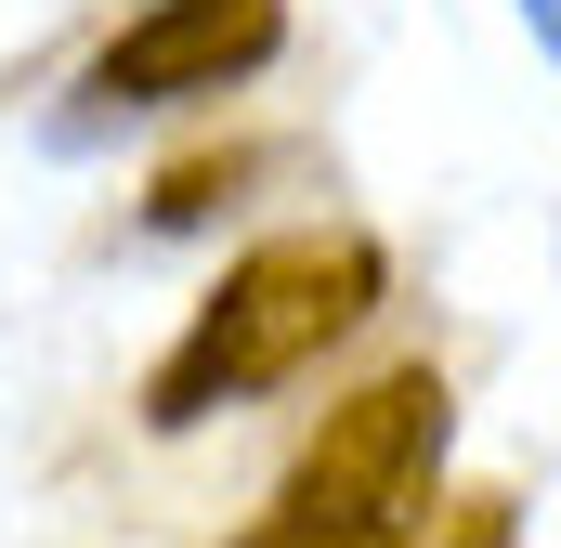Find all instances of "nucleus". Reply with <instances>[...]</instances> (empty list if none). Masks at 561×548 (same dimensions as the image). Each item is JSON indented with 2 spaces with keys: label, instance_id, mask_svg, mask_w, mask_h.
I'll return each instance as SVG.
<instances>
[{
  "label": "nucleus",
  "instance_id": "f257e3e1",
  "mask_svg": "<svg viewBox=\"0 0 561 548\" xmlns=\"http://www.w3.org/2000/svg\"><path fill=\"white\" fill-rule=\"evenodd\" d=\"M366 300H379V249L366 236H275V249H249V262L222 274V300L196 313V340L157 366V431H183V418L209 406H249V392H275L300 379L327 340H353L366 327Z\"/></svg>",
  "mask_w": 561,
  "mask_h": 548
},
{
  "label": "nucleus",
  "instance_id": "f03ea898",
  "mask_svg": "<svg viewBox=\"0 0 561 548\" xmlns=\"http://www.w3.org/2000/svg\"><path fill=\"white\" fill-rule=\"evenodd\" d=\"M431 470H444V379L431 366H392L353 406H327V431L300 444V470H287L262 536H405Z\"/></svg>",
  "mask_w": 561,
  "mask_h": 548
},
{
  "label": "nucleus",
  "instance_id": "7ed1b4c3",
  "mask_svg": "<svg viewBox=\"0 0 561 548\" xmlns=\"http://www.w3.org/2000/svg\"><path fill=\"white\" fill-rule=\"evenodd\" d=\"M287 39V0H157L144 26H118L105 53H92V105H196V92H222V79H249V66H275Z\"/></svg>",
  "mask_w": 561,
  "mask_h": 548
},
{
  "label": "nucleus",
  "instance_id": "20e7f679",
  "mask_svg": "<svg viewBox=\"0 0 561 548\" xmlns=\"http://www.w3.org/2000/svg\"><path fill=\"white\" fill-rule=\"evenodd\" d=\"M523 26H536V39H549V66H561V0H523Z\"/></svg>",
  "mask_w": 561,
  "mask_h": 548
}]
</instances>
